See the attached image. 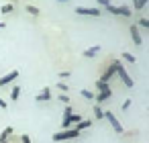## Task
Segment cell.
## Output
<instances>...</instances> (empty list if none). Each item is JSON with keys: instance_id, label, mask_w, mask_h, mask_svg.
I'll return each mask as SVG.
<instances>
[{"instance_id": "3957f363", "label": "cell", "mask_w": 149, "mask_h": 143, "mask_svg": "<svg viewBox=\"0 0 149 143\" xmlns=\"http://www.w3.org/2000/svg\"><path fill=\"white\" fill-rule=\"evenodd\" d=\"M116 61V74H118V78H120V82L127 86V88H133L135 86V82H133V78L129 76V72L125 70V66H123V61L120 59H114Z\"/></svg>"}, {"instance_id": "ffe728a7", "label": "cell", "mask_w": 149, "mask_h": 143, "mask_svg": "<svg viewBox=\"0 0 149 143\" xmlns=\"http://www.w3.org/2000/svg\"><path fill=\"white\" fill-rule=\"evenodd\" d=\"M80 96H84L86 100H94V98H96V94H94L92 90H82V92H80Z\"/></svg>"}, {"instance_id": "ba28073f", "label": "cell", "mask_w": 149, "mask_h": 143, "mask_svg": "<svg viewBox=\"0 0 149 143\" xmlns=\"http://www.w3.org/2000/svg\"><path fill=\"white\" fill-rule=\"evenodd\" d=\"M17 78H19V72H17V70H13V72H8V74H4L2 78H0V88H4V86L13 84Z\"/></svg>"}, {"instance_id": "f546056e", "label": "cell", "mask_w": 149, "mask_h": 143, "mask_svg": "<svg viewBox=\"0 0 149 143\" xmlns=\"http://www.w3.org/2000/svg\"><path fill=\"white\" fill-rule=\"evenodd\" d=\"M0 29H4V23H0Z\"/></svg>"}, {"instance_id": "52a82bcc", "label": "cell", "mask_w": 149, "mask_h": 143, "mask_svg": "<svg viewBox=\"0 0 149 143\" xmlns=\"http://www.w3.org/2000/svg\"><path fill=\"white\" fill-rule=\"evenodd\" d=\"M114 74H116V61H110V63L104 68V72H102V76H100V82H106V84H108V80H110Z\"/></svg>"}, {"instance_id": "4316f807", "label": "cell", "mask_w": 149, "mask_h": 143, "mask_svg": "<svg viewBox=\"0 0 149 143\" xmlns=\"http://www.w3.org/2000/svg\"><path fill=\"white\" fill-rule=\"evenodd\" d=\"M6 106H8V102L4 98H0V108H6Z\"/></svg>"}, {"instance_id": "7402d4cb", "label": "cell", "mask_w": 149, "mask_h": 143, "mask_svg": "<svg viewBox=\"0 0 149 143\" xmlns=\"http://www.w3.org/2000/svg\"><path fill=\"white\" fill-rule=\"evenodd\" d=\"M96 4H98V8H106V6H110L112 2H110V0H96Z\"/></svg>"}, {"instance_id": "ac0fdd59", "label": "cell", "mask_w": 149, "mask_h": 143, "mask_svg": "<svg viewBox=\"0 0 149 143\" xmlns=\"http://www.w3.org/2000/svg\"><path fill=\"white\" fill-rule=\"evenodd\" d=\"M25 10H27L29 15H33V17H39V8H37V6H33V4H27V6H25Z\"/></svg>"}, {"instance_id": "603a6c76", "label": "cell", "mask_w": 149, "mask_h": 143, "mask_svg": "<svg viewBox=\"0 0 149 143\" xmlns=\"http://www.w3.org/2000/svg\"><path fill=\"white\" fill-rule=\"evenodd\" d=\"M137 27H143V29H149V19H139V21H137Z\"/></svg>"}, {"instance_id": "f1b7e54d", "label": "cell", "mask_w": 149, "mask_h": 143, "mask_svg": "<svg viewBox=\"0 0 149 143\" xmlns=\"http://www.w3.org/2000/svg\"><path fill=\"white\" fill-rule=\"evenodd\" d=\"M57 2H61V4H65V2H70V0H57Z\"/></svg>"}, {"instance_id": "5bb4252c", "label": "cell", "mask_w": 149, "mask_h": 143, "mask_svg": "<svg viewBox=\"0 0 149 143\" xmlns=\"http://www.w3.org/2000/svg\"><path fill=\"white\" fill-rule=\"evenodd\" d=\"M94 119H96V121H102V119H104V110H102V104H94Z\"/></svg>"}, {"instance_id": "9a60e30c", "label": "cell", "mask_w": 149, "mask_h": 143, "mask_svg": "<svg viewBox=\"0 0 149 143\" xmlns=\"http://www.w3.org/2000/svg\"><path fill=\"white\" fill-rule=\"evenodd\" d=\"M147 4H149V0H133V6H135V10H143Z\"/></svg>"}, {"instance_id": "30bf717a", "label": "cell", "mask_w": 149, "mask_h": 143, "mask_svg": "<svg viewBox=\"0 0 149 143\" xmlns=\"http://www.w3.org/2000/svg\"><path fill=\"white\" fill-rule=\"evenodd\" d=\"M129 31H131V39L135 41V45H141L143 39H141V31H139V27H137V25H131Z\"/></svg>"}, {"instance_id": "5b68a950", "label": "cell", "mask_w": 149, "mask_h": 143, "mask_svg": "<svg viewBox=\"0 0 149 143\" xmlns=\"http://www.w3.org/2000/svg\"><path fill=\"white\" fill-rule=\"evenodd\" d=\"M106 13H110V15H116V17H123V19H127V17H131V8L129 6H114V4H110V6H106Z\"/></svg>"}, {"instance_id": "277c9868", "label": "cell", "mask_w": 149, "mask_h": 143, "mask_svg": "<svg viewBox=\"0 0 149 143\" xmlns=\"http://www.w3.org/2000/svg\"><path fill=\"white\" fill-rule=\"evenodd\" d=\"M76 15H82V17H102V8H98V6H78Z\"/></svg>"}, {"instance_id": "4dcf8cb0", "label": "cell", "mask_w": 149, "mask_h": 143, "mask_svg": "<svg viewBox=\"0 0 149 143\" xmlns=\"http://www.w3.org/2000/svg\"><path fill=\"white\" fill-rule=\"evenodd\" d=\"M6 143H8V141H6Z\"/></svg>"}, {"instance_id": "7a4b0ae2", "label": "cell", "mask_w": 149, "mask_h": 143, "mask_svg": "<svg viewBox=\"0 0 149 143\" xmlns=\"http://www.w3.org/2000/svg\"><path fill=\"white\" fill-rule=\"evenodd\" d=\"M80 137V131L76 129H59L53 133V141L55 143H61V141H72V139H78Z\"/></svg>"}, {"instance_id": "44dd1931", "label": "cell", "mask_w": 149, "mask_h": 143, "mask_svg": "<svg viewBox=\"0 0 149 143\" xmlns=\"http://www.w3.org/2000/svg\"><path fill=\"white\" fill-rule=\"evenodd\" d=\"M13 10H15V4H2V8H0L2 15H10Z\"/></svg>"}, {"instance_id": "d6986e66", "label": "cell", "mask_w": 149, "mask_h": 143, "mask_svg": "<svg viewBox=\"0 0 149 143\" xmlns=\"http://www.w3.org/2000/svg\"><path fill=\"white\" fill-rule=\"evenodd\" d=\"M55 88H57L61 94H68V90H70V86H68L65 82H57V84H55Z\"/></svg>"}, {"instance_id": "2e32d148", "label": "cell", "mask_w": 149, "mask_h": 143, "mask_svg": "<svg viewBox=\"0 0 149 143\" xmlns=\"http://www.w3.org/2000/svg\"><path fill=\"white\" fill-rule=\"evenodd\" d=\"M127 63H137V59H135V55L133 53H129V51H123V55H120Z\"/></svg>"}, {"instance_id": "83f0119b", "label": "cell", "mask_w": 149, "mask_h": 143, "mask_svg": "<svg viewBox=\"0 0 149 143\" xmlns=\"http://www.w3.org/2000/svg\"><path fill=\"white\" fill-rule=\"evenodd\" d=\"M59 78H70V72H59Z\"/></svg>"}, {"instance_id": "9c48e42d", "label": "cell", "mask_w": 149, "mask_h": 143, "mask_svg": "<svg viewBox=\"0 0 149 143\" xmlns=\"http://www.w3.org/2000/svg\"><path fill=\"white\" fill-rule=\"evenodd\" d=\"M51 98H53V94H51V88H49V86H45V88L35 96V100H37V102H49Z\"/></svg>"}, {"instance_id": "484cf974", "label": "cell", "mask_w": 149, "mask_h": 143, "mask_svg": "<svg viewBox=\"0 0 149 143\" xmlns=\"http://www.w3.org/2000/svg\"><path fill=\"white\" fill-rule=\"evenodd\" d=\"M21 143H31V139H29V135H21Z\"/></svg>"}, {"instance_id": "8992f818", "label": "cell", "mask_w": 149, "mask_h": 143, "mask_svg": "<svg viewBox=\"0 0 149 143\" xmlns=\"http://www.w3.org/2000/svg\"><path fill=\"white\" fill-rule=\"evenodd\" d=\"M104 119L110 123V127H112V131L114 133H123L125 129H123V125H120V121L114 116V112H110V110H104Z\"/></svg>"}, {"instance_id": "7c38bea8", "label": "cell", "mask_w": 149, "mask_h": 143, "mask_svg": "<svg viewBox=\"0 0 149 143\" xmlns=\"http://www.w3.org/2000/svg\"><path fill=\"white\" fill-rule=\"evenodd\" d=\"M90 127H92V121H90V119H82L78 125H74V129H76V131H80V133H82V131H86V129H90Z\"/></svg>"}, {"instance_id": "8fae6325", "label": "cell", "mask_w": 149, "mask_h": 143, "mask_svg": "<svg viewBox=\"0 0 149 143\" xmlns=\"http://www.w3.org/2000/svg\"><path fill=\"white\" fill-rule=\"evenodd\" d=\"M100 51H102V45H92V47H88L84 51V57H96Z\"/></svg>"}, {"instance_id": "d4e9b609", "label": "cell", "mask_w": 149, "mask_h": 143, "mask_svg": "<svg viewBox=\"0 0 149 143\" xmlns=\"http://www.w3.org/2000/svg\"><path fill=\"white\" fill-rule=\"evenodd\" d=\"M120 108H123V110H129V108H131V98H127V100L123 102V106H120Z\"/></svg>"}, {"instance_id": "e0dca14e", "label": "cell", "mask_w": 149, "mask_h": 143, "mask_svg": "<svg viewBox=\"0 0 149 143\" xmlns=\"http://www.w3.org/2000/svg\"><path fill=\"white\" fill-rule=\"evenodd\" d=\"M19 96H21V86H13V92H10V100L15 102V100H19Z\"/></svg>"}, {"instance_id": "cb8c5ba5", "label": "cell", "mask_w": 149, "mask_h": 143, "mask_svg": "<svg viewBox=\"0 0 149 143\" xmlns=\"http://www.w3.org/2000/svg\"><path fill=\"white\" fill-rule=\"evenodd\" d=\"M57 98H59V100H61V102H63V104H65V106H68V104H70V96H68V94H59V96H57Z\"/></svg>"}, {"instance_id": "6da1fadb", "label": "cell", "mask_w": 149, "mask_h": 143, "mask_svg": "<svg viewBox=\"0 0 149 143\" xmlns=\"http://www.w3.org/2000/svg\"><path fill=\"white\" fill-rule=\"evenodd\" d=\"M96 90H98V94H96V104H102V102H106V100L112 96V90H110V86H108L106 82L96 80Z\"/></svg>"}, {"instance_id": "4fadbf2b", "label": "cell", "mask_w": 149, "mask_h": 143, "mask_svg": "<svg viewBox=\"0 0 149 143\" xmlns=\"http://www.w3.org/2000/svg\"><path fill=\"white\" fill-rule=\"evenodd\" d=\"M13 133H15V129H13V127H6L2 133H0V143H6V141H8V137H10Z\"/></svg>"}]
</instances>
